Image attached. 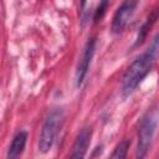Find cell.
<instances>
[{
	"mask_svg": "<svg viewBox=\"0 0 159 159\" xmlns=\"http://www.w3.org/2000/svg\"><path fill=\"white\" fill-rule=\"evenodd\" d=\"M154 60L155 58L149 52H147L137 57L130 63V66L127 68L122 78V93L124 96H129L134 92V89L139 86L142 80L150 72Z\"/></svg>",
	"mask_w": 159,
	"mask_h": 159,
	"instance_id": "6da1fadb",
	"label": "cell"
},
{
	"mask_svg": "<svg viewBox=\"0 0 159 159\" xmlns=\"http://www.w3.org/2000/svg\"><path fill=\"white\" fill-rule=\"evenodd\" d=\"M62 119H63V113L61 109L52 111L46 118L39 138V150L41 153H47L51 149L55 138L57 135L58 128L61 127Z\"/></svg>",
	"mask_w": 159,
	"mask_h": 159,
	"instance_id": "7a4b0ae2",
	"label": "cell"
},
{
	"mask_svg": "<svg viewBox=\"0 0 159 159\" xmlns=\"http://www.w3.org/2000/svg\"><path fill=\"white\" fill-rule=\"evenodd\" d=\"M158 124V114L157 112H152L150 114H148L144 120L142 122L140 129H139V139H138V152L137 155L139 158H143L147 155L154 133H155V128Z\"/></svg>",
	"mask_w": 159,
	"mask_h": 159,
	"instance_id": "3957f363",
	"label": "cell"
},
{
	"mask_svg": "<svg viewBox=\"0 0 159 159\" xmlns=\"http://www.w3.org/2000/svg\"><path fill=\"white\" fill-rule=\"evenodd\" d=\"M137 9V1L135 0H125L116 11L113 20H112V31L114 34L122 32L128 22L130 21L132 16L134 15Z\"/></svg>",
	"mask_w": 159,
	"mask_h": 159,
	"instance_id": "277c9868",
	"label": "cell"
},
{
	"mask_svg": "<svg viewBox=\"0 0 159 159\" xmlns=\"http://www.w3.org/2000/svg\"><path fill=\"white\" fill-rule=\"evenodd\" d=\"M94 40L93 39H89L83 48V52H82V56L80 58V62L77 65V70H76V84L77 86H81L87 72H88V68H89V65H91V61H92V57L94 55Z\"/></svg>",
	"mask_w": 159,
	"mask_h": 159,
	"instance_id": "5b68a950",
	"label": "cell"
},
{
	"mask_svg": "<svg viewBox=\"0 0 159 159\" xmlns=\"http://www.w3.org/2000/svg\"><path fill=\"white\" fill-rule=\"evenodd\" d=\"M91 137H92V129L86 127L82 128L81 132L77 134L76 140L73 143L72 147V153H71V158H76V159H81L86 155L88 145L91 143Z\"/></svg>",
	"mask_w": 159,
	"mask_h": 159,
	"instance_id": "8992f818",
	"label": "cell"
},
{
	"mask_svg": "<svg viewBox=\"0 0 159 159\" xmlns=\"http://www.w3.org/2000/svg\"><path fill=\"white\" fill-rule=\"evenodd\" d=\"M26 139H27V133L26 132H19L14 137V139L11 142V145L9 147V150H7V158L9 159H15L22 153V150L25 148V144H26Z\"/></svg>",
	"mask_w": 159,
	"mask_h": 159,
	"instance_id": "52a82bcc",
	"label": "cell"
},
{
	"mask_svg": "<svg viewBox=\"0 0 159 159\" xmlns=\"http://www.w3.org/2000/svg\"><path fill=\"white\" fill-rule=\"evenodd\" d=\"M130 145V142L128 140H122L114 149V152L112 153V158H117V159H122V158H125L127 155V152H128V148Z\"/></svg>",
	"mask_w": 159,
	"mask_h": 159,
	"instance_id": "ba28073f",
	"label": "cell"
},
{
	"mask_svg": "<svg viewBox=\"0 0 159 159\" xmlns=\"http://www.w3.org/2000/svg\"><path fill=\"white\" fill-rule=\"evenodd\" d=\"M148 52H149L154 58H155V57H159V34L154 37V40H153V42H152V45H150Z\"/></svg>",
	"mask_w": 159,
	"mask_h": 159,
	"instance_id": "9c48e42d",
	"label": "cell"
},
{
	"mask_svg": "<svg viewBox=\"0 0 159 159\" xmlns=\"http://www.w3.org/2000/svg\"><path fill=\"white\" fill-rule=\"evenodd\" d=\"M108 2H109V0H101V4L98 6V9L96 10V15H94L96 20H98V19H101L103 16V14H104V11H106V9L108 6Z\"/></svg>",
	"mask_w": 159,
	"mask_h": 159,
	"instance_id": "30bf717a",
	"label": "cell"
}]
</instances>
